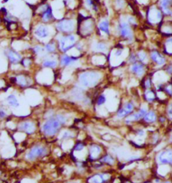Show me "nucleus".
Listing matches in <instances>:
<instances>
[{
    "mask_svg": "<svg viewBox=\"0 0 172 183\" xmlns=\"http://www.w3.org/2000/svg\"><path fill=\"white\" fill-rule=\"evenodd\" d=\"M122 53H123V48H122V49L118 48L116 50L115 53H114V55H115L116 57H120V56H122Z\"/></svg>",
    "mask_w": 172,
    "mask_h": 183,
    "instance_id": "obj_40",
    "label": "nucleus"
},
{
    "mask_svg": "<svg viewBox=\"0 0 172 183\" xmlns=\"http://www.w3.org/2000/svg\"><path fill=\"white\" fill-rule=\"evenodd\" d=\"M57 65L56 60H45L42 63V66L45 68H55Z\"/></svg>",
    "mask_w": 172,
    "mask_h": 183,
    "instance_id": "obj_27",
    "label": "nucleus"
},
{
    "mask_svg": "<svg viewBox=\"0 0 172 183\" xmlns=\"http://www.w3.org/2000/svg\"><path fill=\"white\" fill-rule=\"evenodd\" d=\"M57 28L63 33L71 32L74 30L75 22L71 19H63L57 23Z\"/></svg>",
    "mask_w": 172,
    "mask_h": 183,
    "instance_id": "obj_6",
    "label": "nucleus"
},
{
    "mask_svg": "<svg viewBox=\"0 0 172 183\" xmlns=\"http://www.w3.org/2000/svg\"><path fill=\"white\" fill-rule=\"evenodd\" d=\"M45 50H47V52H54L55 50H56V47H55V45L53 44V43H49V44H47L45 47Z\"/></svg>",
    "mask_w": 172,
    "mask_h": 183,
    "instance_id": "obj_31",
    "label": "nucleus"
},
{
    "mask_svg": "<svg viewBox=\"0 0 172 183\" xmlns=\"http://www.w3.org/2000/svg\"><path fill=\"white\" fill-rule=\"evenodd\" d=\"M116 5L118 8L122 9L125 5V1L124 0H116Z\"/></svg>",
    "mask_w": 172,
    "mask_h": 183,
    "instance_id": "obj_35",
    "label": "nucleus"
},
{
    "mask_svg": "<svg viewBox=\"0 0 172 183\" xmlns=\"http://www.w3.org/2000/svg\"><path fill=\"white\" fill-rule=\"evenodd\" d=\"M106 101V98L105 96H104V95H101L100 97H98V100H97V104H98V105H102L105 103Z\"/></svg>",
    "mask_w": 172,
    "mask_h": 183,
    "instance_id": "obj_33",
    "label": "nucleus"
},
{
    "mask_svg": "<svg viewBox=\"0 0 172 183\" xmlns=\"http://www.w3.org/2000/svg\"><path fill=\"white\" fill-rule=\"evenodd\" d=\"M137 58L139 59V60L140 62H142V63H145L148 60V56L147 53L145 52H144L143 50L139 51L137 54Z\"/></svg>",
    "mask_w": 172,
    "mask_h": 183,
    "instance_id": "obj_29",
    "label": "nucleus"
},
{
    "mask_svg": "<svg viewBox=\"0 0 172 183\" xmlns=\"http://www.w3.org/2000/svg\"><path fill=\"white\" fill-rule=\"evenodd\" d=\"M165 71L167 74H172V63L170 64L169 65H168L167 67H166Z\"/></svg>",
    "mask_w": 172,
    "mask_h": 183,
    "instance_id": "obj_41",
    "label": "nucleus"
},
{
    "mask_svg": "<svg viewBox=\"0 0 172 183\" xmlns=\"http://www.w3.org/2000/svg\"><path fill=\"white\" fill-rule=\"evenodd\" d=\"M165 48L166 52L172 54V37H169L166 40Z\"/></svg>",
    "mask_w": 172,
    "mask_h": 183,
    "instance_id": "obj_28",
    "label": "nucleus"
},
{
    "mask_svg": "<svg viewBox=\"0 0 172 183\" xmlns=\"http://www.w3.org/2000/svg\"><path fill=\"white\" fill-rule=\"evenodd\" d=\"M165 91L167 92V94H169V95L172 96V84H168L167 86H166L165 87Z\"/></svg>",
    "mask_w": 172,
    "mask_h": 183,
    "instance_id": "obj_37",
    "label": "nucleus"
},
{
    "mask_svg": "<svg viewBox=\"0 0 172 183\" xmlns=\"http://www.w3.org/2000/svg\"><path fill=\"white\" fill-rule=\"evenodd\" d=\"M19 129L22 131H24V132L28 133V134H31L34 133L35 130V125L32 122H23L19 125Z\"/></svg>",
    "mask_w": 172,
    "mask_h": 183,
    "instance_id": "obj_15",
    "label": "nucleus"
},
{
    "mask_svg": "<svg viewBox=\"0 0 172 183\" xmlns=\"http://www.w3.org/2000/svg\"><path fill=\"white\" fill-rule=\"evenodd\" d=\"M159 5L162 11L165 15H172L171 7L172 5V0H160Z\"/></svg>",
    "mask_w": 172,
    "mask_h": 183,
    "instance_id": "obj_11",
    "label": "nucleus"
},
{
    "mask_svg": "<svg viewBox=\"0 0 172 183\" xmlns=\"http://www.w3.org/2000/svg\"><path fill=\"white\" fill-rule=\"evenodd\" d=\"M5 115H6V113L4 111H2V110L0 111V117H4Z\"/></svg>",
    "mask_w": 172,
    "mask_h": 183,
    "instance_id": "obj_45",
    "label": "nucleus"
},
{
    "mask_svg": "<svg viewBox=\"0 0 172 183\" xmlns=\"http://www.w3.org/2000/svg\"><path fill=\"white\" fill-rule=\"evenodd\" d=\"M101 153V147L98 145H93L90 148V158L95 159L98 157Z\"/></svg>",
    "mask_w": 172,
    "mask_h": 183,
    "instance_id": "obj_19",
    "label": "nucleus"
},
{
    "mask_svg": "<svg viewBox=\"0 0 172 183\" xmlns=\"http://www.w3.org/2000/svg\"><path fill=\"white\" fill-rule=\"evenodd\" d=\"M147 113V110L145 108H142L139 110V111H137L136 113L132 114V115H129L126 118V122H130L133 121H137L140 119H141L142 117H143L145 115V114Z\"/></svg>",
    "mask_w": 172,
    "mask_h": 183,
    "instance_id": "obj_14",
    "label": "nucleus"
},
{
    "mask_svg": "<svg viewBox=\"0 0 172 183\" xmlns=\"http://www.w3.org/2000/svg\"><path fill=\"white\" fill-rule=\"evenodd\" d=\"M16 80L18 84H19L20 85L22 86H27L29 83L28 80L27 78H26L24 76H22V75L18 76V77L16 78Z\"/></svg>",
    "mask_w": 172,
    "mask_h": 183,
    "instance_id": "obj_26",
    "label": "nucleus"
},
{
    "mask_svg": "<svg viewBox=\"0 0 172 183\" xmlns=\"http://www.w3.org/2000/svg\"><path fill=\"white\" fill-rule=\"evenodd\" d=\"M76 42V38L74 35H67L62 36L59 40L60 48L63 52H66L75 46Z\"/></svg>",
    "mask_w": 172,
    "mask_h": 183,
    "instance_id": "obj_3",
    "label": "nucleus"
},
{
    "mask_svg": "<svg viewBox=\"0 0 172 183\" xmlns=\"http://www.w3.org/2000/svg\"><path fill=\"white\" fill-rule=\"evenodd\" d=\"M136 60H137L136 56L134 53H131V54L129 55V57H128V62H130V63H135V62H136Z\"/></svg>",
    "mask_w": 172,
    "mask_h": 183,
    "instance_id": "obj_34",
    "label": "nucleus"
},
{
    "mask_svg": "<svg viewBox=\"0 0 172 183\" xmlns=\"http://www.w3.org/2000/svg\"><path fill=\"white\" fill-rule=\"evenodd\" d=\"M163 183H171L169 182V181H166V182H163Z\"/></svg>",
    "mask_w": 172,
    "mask_h": 183,
    "instance_id": "obj_48",
    "label": "nucleus"
},
{
    "mask_svg": "<svg viewBox=\"0 0 172 183\" xmlns=\"http://www.w3.org/2000/svg\"><path fill=\"white\" fill-rule=\"evenodd\" d=\"M30 61L29 59H24V60H23V64L24 66H28L30 65Z\"/></svg>",
    "mask_w": 172,
    "mask_h": 183,
    "instance_id": "obj_44",
    "label": "nucleus"
},
{
    "mask_svg": "<svg viewBox=\"0 0 172 183\" xmlns=\"http://www.w3.org/2000/svg\"><path fill=\"white\" fill-rule=\"evenodd\" d=\"M71 134L70 132L69 131H66V132L64 133V134L63 135V139H67L69 138V137H71Z\"/></svg>",
    "mask_w": 172,
    "mask_h": 183,
    "instance_id": "obj_42",
    "label": "nucleus"
},
{
    "mask_svg": "<svg viewBox=\"0 0 172 183\" xmlns=\"http://www.w3.org/2000/svg\"><path fill=\"white\" fill-rule=\"evenodd\" d=\"M100 78L98 72L94 71H87L82 73L80 76V83L86 87H92L98 84Z\"/></svg>",
    "mask_w": 172,
    "mask_h": 183,
    "instance_id": "obj_2",
    "label": "nucleus"
},
{
    "mask_svg": "<svg viewBox=\"0 0 172 183\" xmlns=\"http://www.w3.org/2000/svg\"><path fill=\"white\" fill-rule=\"evenodd\" d=\"M5 54L7 58H8L9 61H10L11 63L12 64L18 63L22 59L21 55L18 52H17L16 51L11 50V49H7L5 51Z\"/></svg>",
    "mask_w": 172,
    "mask_h": 183,
    "instance_id": "obj_10",
    "label": "nucleus"
},
{
    "mask_svg": "<svg viewBox=\"0 0 172 183\" xmlns=\"http://www.w3.org/2000/svg\"><path fill=\"white\" fill-rule=\"evenodd\" d=\"M100 161L102 162L106 163V164H114V159L113 158V157H112L110 155H106L104 157L101 159Z\"/></svg>",
    "mask_w": 172,
    "mask_h": 183,
    "instance_id": "obj_30",
    "label": "nucleus"
},
{
    "mask_svg": "<svg viewBox=\"0 0 172 183\" xmlns=\"http://www.w3.org/2000/svg\"><path fill=\"white\" fill-rule=\"evenodd\" d=\"M156 119H157V117H156L155 112L153 111L147 112L144 116V120L148 123H153L156 121Z\"/></svg>",
    "mask_w": 172,
    "mask_h": 183,
    "instance_id": "obj_21",
    "label": "nucleus"
},
{
    "mask_svg": "<svg viewBox=\"0 0 172 183\" xmlns=\"http://www.w3.org/2000/svg\"><path fill=\"white\" fill-rule=\"evenodd\" d=\"M7 101L9 105L13 107H18L19 106L18 101L14 95H9L7 97Z\"/></svg>",
    "mask_w": 172,
    "mask_h": 183,
    "instance_id": "obj_22",
    "label": "nucleus"
},
{
    "mask_svg": "<svg viewBox=\"0 0 172 183\" xmlns=\"http://www.w3.org/2000/svg\"><path fill=\"white\" fill-rule=\"evenodd\" d=\"M99 29L101 32L106 34H110V23L108 20L102 21L99 23Z\"/></svg>",
    "mask_w": 172,
    "mask_h": 183,
    "instance_id": "obj_20",
    "label": "nucleus"
},
{
    "mask_svg": "<svg viewBox=\"0 0 172 183\" xmlns=\"http://www.w3.org/2000/svg\"><path fill=\"white\" fill-rule=\"evenodd\" d=\"M34 52L36 53L37 54H39L40 55V56H42V54H45V51L44 50V48H42L41 46H35L34 48Z\"/></svg>",
    "mask_w": 172,
    "mask_h": 183,
    "instance_id": "obj_32",
    "label": "nucleus"
},
{
    "mask_svg": "<svg viewBox=\"0 0 172 183\" xmlns=\"http://www.w3.org/2000/svg\"><path fill=\"white\" fill-rule=\"evenodd\" d=\"M84 31L83 32H84L85 34H90L91 32H92L93 29H94V24H93V22L91 20L89 21L88 19V21H86L84 23Z\"/></svg>",
    "mask_w": 172,
    "mask_h": 183,
    "instance_id": "obj_23",
    "label": "nucleus"
},
{
    "mask_svg": "<svg viewBox=\"0 0 172 183\" xmlns=\"http://www.w3.org/2000/svg\"><path fill=\"white\" fill-rule=\"evenodd\" d=\"M158 162L161 164H170L172 165V149L161 151L157 157Z\"/></svg>",
    "mask_w": 172,
    "mask_h": 183,
    "instance_id": "obj_7",
    "label": "nucleus"
},
{
    "mask_svg": "<svg viewBox=\"0 0 172 183\" xmlns=\"http://www.w3.org/2000/svg\"><path fill=\"white\" fill-rule=\"evenodd\" d=\"M145 86L147 88H150L151 87V78H147L145 81Z\"/></svg>",
    "mask_w": 172,
    "mask_h": 183,
    "instance_id": "obj_39",
    "label": "nucleus"
},
{
    "mask_svg": "<svg viewBox=\"0 0 172 183\" xmlns=\"http://www.w3.org/2000/svg\"><path fill=\"white\" fill-rule=\"evenodd\" d=\"M127 19H128V23H129L130 25L136 24V20H135V19H134V17L128 16Z\"/></svg>",
    "mask_w": 172,
    "mask_h": 183,
    "instance_id": "obj_38",
    "label": "nucleus"
},
{
    "mask_svg": "<svg viewBox=\"0 0 172 183\" xmlns=\"http://www.w3.org/2000/svg\"><path fill=\"white\" fill-rule=\"evenodd\" d=\"M150 58L153 62L159 66H163L166 62V58L157 50L152 51L150 53Z\"/></svg>",
    "mask_w": 172,
    "mask_h": 183,
    "instance_id": "obj_8",
    "label": "nucleus"
},
{
    "mask_svg": "<svg viewBox=\"0 0 172 183\" xmlns=\"http://www.w3.org/2000/svg\"><path fill=\"white\" fill-rule=\"evenodd\" d=\"M130 71L138 76H142L145 72V68L143 63L135 62L130 66Z\"/></svg>",
    "mask_w": 172,
    "mask_h": 183,
    "instance_id": "obj_12",
    "label": "nucleus"
},
{
    "mask_svg": "<svg viewBox=\"0 0 172 183\" xmlns=\"http://www.w3.org/2000/svg\"><path fill=\"white\" fill-rule=\"evenodd\" d=\"M75 150L76 151H81L84 148V144L83 143L79 142L75 145Z\"/></svg>",
    "mask_w": 172,
    "mask_h": 183,
    "instance_id": "obj_36",
    "label": "nucleus"
},
{
    "mask_svg": "<svg viewBox=\"0 0 172 183\" xmlns=\"http://www.w3.org/2000/svg\"><path fill=\"white\" fill-rule=\"evenodd\" d=\"M118 31L122 38H127L128 40H133V32L131 26L128 21H121L118 25Z\"/></svg>",
    "mask_w": 172,
    "mask_h": 183,
    "instance_id": "obj_5",
    "label": "nucleus"
},
{
    "mask_svg": "<svg viewBox=\"0 0 172 183\" xmlns=\"http://www.w3.org/2000/svg\"><path fill=\"white\" fill-rule=\"evenodd\" d=\"M35 35L40 39H44L47 38L49 36V30L48 27L45 25H40L38 26L35 29Z\"/></svg>",
    "mask_w": 172,
    "mask_h": 183,
    "instance_id": "obj_13",
    "label": "nucleus"
},
{
    "mask_svg": "<svg viewBox=\"0 0 172 183\" xmlns=\"http://www.w3.org/2000/svg\"><path fill=\"white\" fill-rule=\"evenodd\" d=\"M126 183H130V182H126Z\"/></svg>",
    "mask_w": 172,
    "mask_h": 183,
    "instance_id": "obj_49",
    "label": "nucleus"
},
{
    "mask_svg": "<svg viewBox=\"0 0 172 183\" xmlns=\"http://www.w3.org/2000/svg\"><path fill=\"white\" fill-rule=\"evenodd\" d=\"M110 178L108 174H96L90 178L91 183H104Z\"/></svg>",
    "mask_w": 172,
    "mask_h": 183,
    "instance_id": "obj_16",
    "label": "nucleus"
},
{
    "mask_svg": "<svg viewBox=\"0 0 172 183\" xmlns=\"http://www.w3.org/2000/svg\"><path fill=\"white\" fill-rule=\"evenodd\" d=\"M138 135H139V136H142V135H144V133H145V132H144L143 130H139L138 131Z\"/></svg>",
    "mask_w": 172,
    "mask_h": 183,
    "instance_id": "obj_46",
    "label": "nucleus"
},
{
    "mask_svg": "<svg viewBox=\"0 0 172 183\" xmlns=\"http://www.w3.org/2000/svg\"><path fill=\"white\" fill-rule=\"evenodd\" d=\"M134 110V105L130 102L126 103L121 109L118 110L117 116L119 118H123L130 114Z\"/></svg>",
    "mask_w": 172,
    "mask_h": 183,
    "instance_id": "obj_9",
    "label": "nucleus"
},
{
    "mask_svg": "<svg viewBox=\"0 0 172 183\" xmlns=\"http://www.w3.org/2000/svg\"><path fill=\"white\" fill-rule=\"evenodd\" d=\"M94 49L98 52H105L107 50L108 47L105 43L98 42L94 45Z\"/></svg>",
    "mask_w": 172,
    "mask_h": 183,
    "instance_id": "obj_24",
    "label": "nucleus"
},
{
    "mask_svg": "<svg viewBox=\"0 0 172 183\" xmlns=\"http://www.w3.org/2000/svg\"><path fill=\"white\" fill-rule=\"evenodd\" d=\"M77 60H78V57L69 56H67V55H64V56H61V64L62 66H68L72 65V64H74Z\"/></svg>",
    "mask_w": 172,
    "mask_h": 183,
    "instance_id": "obj_17",
    "label": "nucleus"
},
{
    "mask_svg": "<svg viewBox=\"0 0 172 183\" xmlns=\"http://www.w3.org/2000/svg\"><path fill=\"white\" fill-rule=\"evenodd\" d=\"M167 113L169 117L172 119V104H171V105L169 106V107H168Z\"/></svg>",
    "mask_w": 172,
    "mask_h": 183,
    "instance_id": "obj_43",
    "label": "nucleus"
},
{
    "mask_svg": "<svg viewBox=\"0 0 172 183\" xmlns=\"http://www.w3.org/2000/svg\"><path fill=\"white\" fill-rule=\"evenodd\" d=\"M53 17L52 8L50 6H47L43 11L42 14V18L45 21H49L52 19Z\"/></svg>",
    "mask_w": 172,
    "mask_h": 183,
    "instance_id": "obj_18",
    "label": "nucleus"
},
{
    "mask_svg": "<svg viewBox=\"0 0 172 183\" xmlns=\"http://www.w3.org/2000/svg\"><path fill=\"white\" fill-rule=\"evenodd\" d=\"M66 121V117L61 114L51 117L43 125V132L48 136L55 135L59 131L61 125H64Z\"/></svg>",
    "mask_w": 172,
    "mask_h": 183,
    "instance_id": "obj_1",
    "label": "nucleus"
},
{
    "mask_svg": "<svg viewBox=\"0 0 172 183\" xmlns=\"http://www.w3.org/2000/svg\"><path fill=\"white\" fill-rule=\"evenodd\" d=\"M145 97L147 101L151 102L155 99L156 96H155V93H154L153 90H146L145 93Z\"/></svg>",
    "mask_w": 172,
    "mask_h": 183,
    "instance_id": "obj_25",
    "label": "nucleus"
},
{
    "mask_svg": "<svg viewBox=\"0 0 172 183\" xmlns=\"http://www.w3.org/2000/svg\"><path fill=\"white\" fill-rule=\"evenodd\" d=\"M47 154V150L45 147L42 146H34L32 148L29 152L26 154V158L29 160H34L38 158L46 156Z\"/></svg>",
    "mask_w": 172,
    "mask_h": 183,
    "instance_id": "obj_4",
    "label": "nucleus"
},
{
    "mask_svg": "<svg viewBox=\"0 0 172 183\" xmlns=\"http://www.w3.org/2000/svg\"><path fill=\"white\" fill-rule=\"evenodd\" d=\"M169 141H171V142H172V131H171V136H170V139H169Z\"/></svg>",
    "mask_w": 172,
    "mask_h": 183,
    "instance_id": "obj_47",
    "label": "nucleus"
}]
</instances>
